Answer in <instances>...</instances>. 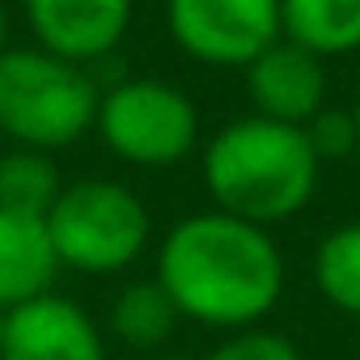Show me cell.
<instances>
[{
	"instance_id": "obj_15",
	"label": "cell",
	"mask_w": 360,
	"mask_h": 360,
	"mask_svg": "<svg viewBox=\"0 0 360 360\" xmlns=\"http://www.w3.org/2000/svg\"><path fill=\"white\" fill-rule=\"evenodd\" d=\"M204 360H305V356L288 335L246 326V330H229Z\"/></svg>"
},
{
	"instance_id": "obj_13",
	"label": "cell",
	"mask_w": 360,
	"mask_h": 360,
	"mask_svg": "<svg viewBox=\"0 0 360 360\" xmlns=\"http://www.w3.org/2000/svg\"><path fill=\"white\" fill-rule=\"evenodd\" d=\"M60 191H64V178H60L56 153L18 148V144H9V153H0V208L47 221Z\"/></svg>"
},
{
	"instance_id": "obj_17",
	"label": "cell",
	"mask_w": 360,
	"mask_h": 360,
	"mask_svg": "<svg viewBox=\"0 0 360 360\" xmlns=\"http://www.w3.org/2000/svg\"><path fill=\"white\" fill-rule=\"evenodd\" d=\"M9 51V18H5V9H0V56Z\"/></svg>"
},
{
	"instance_id": "obj_19",
	"label": "cell",
	"mask_w": 360,
	"mask_h": 360,
	"mask_svg": "<svg viewBox=\"0 0 360 360\" xmlns=\"http://www.w3.org/2000/svg\"><path fill=\"white\" fill-rule=\"evenodd\" d=\"M148 360H183V356H148Z\"/></svg>"
},
{
	"instance_id": "obj_16",
	"label": "cell",
	"mask_w": 360,
	"mask_h": 360,
	"mask_svg": "<svg viewBox=\"0 0 360 360\" xmlns=\"http://www.w3.org/2000/svg\"><path fill=\"white\" fill-rule=\"evenodd\" d=\"M305 136H309V144L318 148L322 161L352 157V153H356V119H352V106H347V110L322 106V110L305 123Z\"/></svg>"
},
{
	"instance_id": "obj_2",
	"label": "cell",
	"mask_w": 360,
	"mask_h": 360,
	"mask_svg": "<svg viewBox=\"0 0 360 360\" xmlns=\"http://www.w3.org/2000/svg\"><path fill=\"white\" fill-rule=\"evenodd\" d=\"M318 178L322 157L309 144L305 127L255 110L225 123L204 144V187L212 195V208L267 229L305 212Z\"/></svg>"
},
{
	"instance_id": "obj_1",
	"label": "cell",
	"mask_w": 360,
	"mask_h": 360,
	"mask_svg": "<svg viewBox=\"0 0 360 360\" xmlns=\"http://www.w3.org/2000/svg\"><path fill=\"white\" fill-rule=\"evenodd\" d=\"M157 280L183 318L246 330L280 305L284 255L267 225L208 208L169 225L157 246Z\"/></svg>"
},
{
	"instance_id": "obj_7",
	"label": "cell",
	"mask_w": 360,
	"mask_h": 360,
	"mask_svg": "<svg viewBox=\"0 0 360 360\" xmlns=\"http://www.w3.org/2000/svg\"><path fill=\"white\" fill-rule=\"evenodd\" d=\"M0 360H106V339L72 297L43 292L5 314Z\"/></svg>"
},
{
	"instance_id": "obj_8",
	"label": "cell",
	"mask_w": 360,
	"mask_h": 360,
	"mask_svg": "<svg viewBox=\"0 0 360 360\" xmlns=\"http://www.w3.org/2000/svg\"><path fill=\"white\" fill-rule=\"evenodd\" d=\"M22 9L39 47L89 68L123 43L136 0H22Z\"/></svg>"
},
{
	"instance_id": "obj_3",
	"label": "cell",
	"mask_w": 360,
	"mask_h": 360,
	"mask_svg": "<svg viewBox=\"0 0 360 360\" xmlns=\"http://www.w3.org/2000/svg\"><path fill=\"white\" fill-rule=\"evenodd\" d=\"M98 81L47 47H9L0 56V136L18 148L60 153L89 136L98 119Z\"/></svg>"
},
{
	"instance_id": "obj_11",
	"label": "cell",
	"mask_w": 360,
	"mask_h": 360,
	"mask_svg": "<svg viewBox=\"0 0 360 360\" xmlns=\"http://www.w3.org/2000/svg\"><path fill=\"white\" fill-rule=\"evenodd\" d=\"M183 314L169 301V292L161 288V280H136V284H123L110 301V314H106V330L110 339H119L123 347L131 352H157L169 343V335L178 330Z\"/></svg>"
},
{
	"instance_id": "obj_4",
	"label": "cell",
	"mask_w": 360,
	"mask_h": 360,
	"mask_svg": "<svg viewBox=\"0 0 360 360\" xmlns=\"http://www.w3.org/2000/svg\"><path fill=\"white\" fill-rule=\"evenodd\" d=\"M47 233L60 267L85 276H119L148 250L153 217L144 200L115 178H81L64 183L47 212Z\"/></svg>"
},
{
	"instance_id": "obj_5",
	"label": "cell",
	"mask_w": 360,
	"mask_h": 360,
	"mask_svg": "<svg viewBox=\"0 0 360 360\" xmlns=\"http://www.w3.org/2000/svg\"><path fill=\"white\" fill-rule=\"evenodd\" d=\"M94 131L119 161L140 169H169L200 144V110L169 81L123 77L102 89Z\"/></svg>"
},
{
	"instance_id": "obj_20",
	"label": "cell",
	"mask_w": 360,
	"mask_h": 360,
	"mask_svg": "<svg viewBox=\"0 0 360 360\" xmlns=\"http://www.w3.org/2000/svg\"><path fill=\"white\" fill-rule=\"evenodd\" d=\"M0 335H5V309H0Z\"/></svg>"
},
{
	"instance_id": "obj_10",
	"label": "cell",
	"mask_w": 360,
	"mask_h": 360,
	"mask_svg": "<svg viewBox=\"0 0 360 360\" xmlns=\"http://www.w3.org/2000/svg\"><path fill=\"white\" fill-rule=\"evenodd\" d=\"M60 255L51 246L47 221L0 208V309H18L43 292H56Z\"/></svg>"
},
{
	"instance_id": "obj_12",
	"label": "cell",
	"mask_w": 360,
	"mask_h": 360,
	"mask_svg": "<svg viewBox=\"0 0 360 360\" xmlns=\"http://www.w3.org/2000/svg\"><path fill=\"white\" fill-rule=\"evenodd\" d=\"M284 39L322 60L360 51V0H280Z\"/></svg>"
},
{
	"instance_id": "obj_6",
	"label": "cell",
	"mask_w": 360,
	"mask_h": 360,
	"mask_svg": "<svg viewBox=\"0 0 360 360\" xmlns=\"http://www.w3.org/2000/svg\"><path fill=\"white\" fill-rule=\"evenodd\" d=\"M165 30L183 56L212 68H246L284 39L280 0H165Z\"/></svg>"
},
{
	"instance_id": "obj_9",
	"label": "cell",
	"mask_w": 360,
	"mask_h": 360,
	"mask_svg": "<svg viewBox=\"0 0 360 360\" xmlns=\"http://www.w3.org/2000/svg\"><path fill=\"white\" fill-rule=\"evenodd\" d=\"M242 72H246V98H250L255 115H267L280 123L305 127L330 98L326 60L292 39H276Z\"/></svg>"
},
{
	"instance_id": "obj_18",
	"label": "cell",
	"mask_w": 360,
	"mask_h": 360,
	"mask_svg": "<svg viewBox=\"0 0 360 360\" xmlns=\"http://www.w3.org/2000/svg\"><path fill=\"white\" fill-rule=\"evenodd\" d=\"M352 119H356V148H360V94H356V102H352Z\"/></svg>"
},
{
	"instance_id": "obj_14",
	"label": "cell",
	"mask_w": 360,
	"mask_h": 360,
	"mask_svg": "<svg viewBox=\"0 0 360 360\" xmlns=\"http://www.w3.org/2000/svg\"><path fill=\"white\" fill-rule=\"evenodd\" d=\"M314 288L326 297L330 309L360 318V221L335 225L314 246Z\"/></svg>"
}]
</instances>
